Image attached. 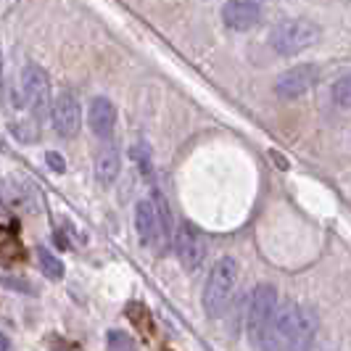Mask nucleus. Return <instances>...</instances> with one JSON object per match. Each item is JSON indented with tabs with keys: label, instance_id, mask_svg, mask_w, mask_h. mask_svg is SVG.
<instances>
[{
	"label": "nucleus",
	"instance_id": "obj_1",
	"mask_svg": "<svg viewBox=\"0 0 351 351\" xmlns=\"http://www.w3.org/2000/svg\"><path fill=\"white\" fill-rule=\"evenodd\" d=\"M312 338H315L312 312L293 301H285L282 306H278L259 346L262 351H306Z\"/></svg>",
	"mask_w": 351,
	"mask_h": 351
},
{
	"label": "nucleus",
	"instance_id": "obj_2",
	"mask_svg": "<svg viewBox=\"0 0 351 351\" xmlns=\"http://www.w3.org/2000/svg\"><path fill=\"white\" fill-rule=\"evenodd\" d=\"M238 278H241V269L232 256H222L214 262L206 285H204V309L211 319L228 312L230 301L238 291Z\"/></svg>",
	"mask_w": 351,
	"mask_h": 351
},
{
	"label": "nucleus",
	"instance_id": "obj_3",
	"mask_svg": "<svg viewBox=\"0 0 351 351\" xmlns=\"http://www.w3.org/2000/svg\"><path fill=\"white\" fill-rule=\"evenodd\" d=\"M319 40V27L309 19H282L269 32V45L278 56H296Z\"/></svg>",
	"mask_w": 351,
	"mask_h": 351
},
{
	"label": "nucleus",
	"instance_id": "obj_4",
	"mask_svg": "<svg viewBox=\"0 0 351 351\" xmlns=\"http://www.w3.org/2000/svg\"><path fill=\"white\" fill-rule=\"evenodd\" d=\"M278 306H280V296H278V288L275 285L262 282V285H256L251 291V299H248V306H246V330H248V338L254 343L262 341L264 330L269 328V322H272V317L278 312Z\"/></svg>",
	"mask_w": 351,
	"mask_h": 351
},
{
	"label": "nucleus",
	"instance_id": "obj_5",
	"mask_svg": "<svg viewBox=\"0 0 351 351\" xmlns=\"http://www.w3.org/2000/svg\"><path fill=\"white\" fill-rule=\"evenodd\" d=\"M135 232H138V238L145 248H164L169 243L172 230L167 228L156 201H145V198L138 201V206H135Z\"/></svg>",
	"mask_w": 351,
	"mask_h": 351
},
{
	"label": "nucleus",
	"instance_id": "obj_6",
	"mask_svg": "<svg viewBox=\"0 0 351 351\" xmlns=\"http://www.w3.org/2000/svg\"><path fill=\"white\" fill-rule=\"evenodd\" d=\"M19 85H21V98L27 101V106L35 114H45L48 106H53V101H56L53 98L51 77H48V71L43 69V66H37V64H27L21 69Z\"/></svg>",
	"mask_w": 351,
	"mask_h": 351
},
{
	"label": "nucleus",
	"instance_id": "obj_7",
	"mask_svg": "<svg viewBox=\"0 0 351 351\" xmlns=\"http://www.w3.org/2000/svg\"><path fill=\"white\" fill-rule=\"evenodd\" d=\"M317 80H319V66L317 64H299V66H291L278 77L275 93L282 101H299L315 88Z\"/></svg>",
	"mask_w": 351,
	"mask_h": 351
},
{
	"label": "nucleus",
	"instance_id": "obj_8",
	"mask_svg": "<svg viewBox=\"0 0 351 351\" xmlns=\"http://www.w3.org/2000/svg\"><path fill=\"white\" fill-rule=\"evenodd\" d=\"M175 254L188 272H198L206 262V241L191 222H182L175 232Z\"/></svg>",
	"mask_w": 351,
	"mask_h": 351
},
{
	"label": "nucleus",
	"instance_id": "obj_9",
	"mask_svg": "<svg viewBox=\"0 0 351 351\" xmlns=\"http://www.w3.org/2000/svg\"><path fill=\"white\" fill-rule=\"evenodd\" d=\"M51 124L61 138H77L82 130V108L74 93H61L56 95L51 106Z\"/></svg>",
	"mask_w": 351,
	"mask_h": 351
},
{
	"label": "nucleus",
	"instance_id": "obj_10",
	"mask_svg": "<svg viewBox=\"0 0 351 351\" xmlns=\"http://www.w3.org/2000/svg\"><path fill=\"white\" fill-rule=\"evenodd\" d=\"M264 0H228L222 5V21L232 32H248L262 21Z\"/></svg>",
	"mask_w": 351,
	"mask_h": 351
},
{
	"label": "nucleus",
	"instance_id": "obj_11",
	"mask_svg": "<svg viewBox=\"0 0 351 351\" xmlns=\"http://www.w3.org/2000/svg\"><path fill=\"white\" fill-rule=\"evenodd\" d=\"M88 122L93 135L98 138H111L114 135V127H117V106L111 104L108 98L98 95L90 101V111H88Z\"/></svg>",
	"mask_w": 351,
	"mask_h": 351
},
{
	"label": "nucleus",
	"instance_id": "obj_12",
	"mask_svg": "<svg viewBox=\"0 0 351 351\" xmlns=\"http://www.w3.org/2000/svg\"><path fill=\"white\" fill-rule=\"evenodd\" d=\"M119 169H122L119 148H117L114 143H111V145H104V148L98 151V156H95V180H98L104 188H108V185L117 182Z\"/></svg>",
	"mask_w": 351,
	"mask_h": 351
},
{
	"label": "nucleus",
	"instance_id": "obj_13",
	"mask_svg": "<svg viewBox=\"0 0 351 351\" xmlns=\"http://www.w3.org/2000/svg\"><path fill=\"white\" fill-rule=\"evenodd\" d=\"M37 262H40V269H43V275H45L48 280H61V278H64V262L53 254L51 248H45V246L37 248Z\"/></svg>",
	"mask_w": 351,
	"mask_h": 351
},
{
	"label": "nucleus",
	"instance_id": "obj_14",
	"mask_svg": "<svg viewBox=\"0 0 351 351\" xmlns=\"http://www.w3.org/2000/svg\"><path fill=\"white\" fill-rule=\"evenodd\" d=\"M330 98L338 108H351V71H343L330 85Z\"/></svg>",
	"mask_w": 351,
	"mask_h": 351
},
{
	"label": "nucleus",
	"instance_id": "obj_15",
	"mask_svg": "<svg viewBox=\"0 0 351 351\" xmlns=\"http://www.w3.org/2000/svg\"><path fill=\"white\" fill-rule=\"evenodd\" d=\"M106 346H108V351H138V343L124 330H108L106 333Z\"/></svg>",
	"mask_w": 351,
	"mask_h": 351
},
{
	"label": "nucleus",
	"instance_id": "obj_16",
	"mask_svg": "<svg viewBox=\"0 0 351 351\" xmlns=\"http://www.w3.org/2000/svg\"><path fill=\"white\" fill-rule=\"evenodd\" d=\"M132 158L138 161V167H141L143 175L151 177V154H148V148H145V145H138V148L132 151Z\"/></svg>",
	"mask_w": 351,
	"mask_h": 351
},
{
	"label": "nucleus",
	"instance_id": "obj_17",
	"mask_svg": "<svg viewBox=\"0 0 351 351\" xmlns=\"http://www.w3.org/2000/svg\"><path fill=\"white\" fill-rule=\"evenodd\" d=\"M45 161H48V167H51L53 172H58V175H61V172H66L64 156H61L58 151H48V154H45Z\"/></svg>",
	"mask_w": 351,
	"mask_h": 351
},
{
	"label": "nucleus",
	"instance_id": "obj_18",
	"mask_svg": "<svg viewBox=\"0 0 351 351\" xmlns=\"http://www.w3.org/2000/svg\"><path fill=\"white\" fill-rule=\"evenodd\" d=\"M0 351H11V341L0 333Z\"/></svg>",
	"mask_w": 351,
	"mask_h": 351
},
{
	"label": "nucleus",
	"instance_id": "obj_19",
	"mask_svg": "<svg viewBox=\"0 0 351 351\" xmlns=\"http://www.w3.org/2000/svg\"><path fill=\"white\" fill-rule=\"evenodd\" d=\"M0 95H3V53H0Z\"/></svg>",
	"mask_w": 351,
	"mask_h": 351
}]
</instances>
